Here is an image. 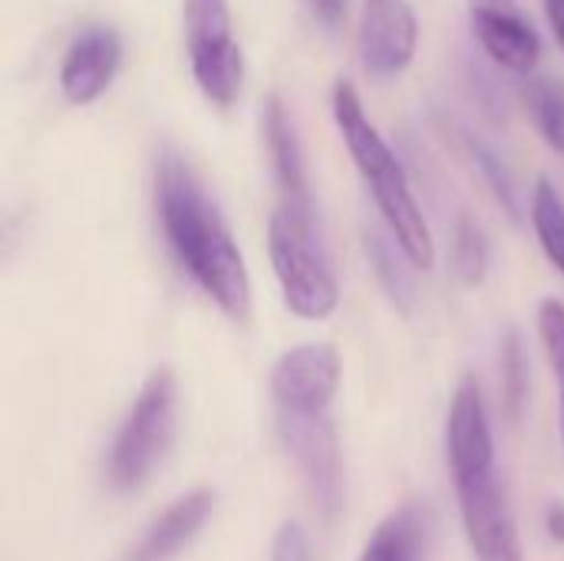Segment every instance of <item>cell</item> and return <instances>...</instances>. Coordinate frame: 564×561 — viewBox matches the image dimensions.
Masks as SVG:
<instances>
[{
    "instance_id": "24",
    "label": "cell",
    "mask_w": 564,
    "mask_h": 561,
    "mask_svg": "<svg viewBox=\"0 0 564 561\" xmlns=\"http://www.w3.org/2000/svg\"><path fill=\"white\" fill-rule=\"evenodd\" d=\"M307 3H311V13H314L327 30L344 26V20H347V0H307Z\"/></svg>"
},
{
    "instance_id": "7",
    "label": "cell",
    "mask_w": 564,
    "mask_h": 561,
    "mask_svg": "<svg viewBox=\"0 0 564 561\" xmlns=\"http://www.w3.org/2000/svg\"><path fill=\"white\" fill-rule=\"evenodd\" d=\"M340 354L330 344L291 347L271 370V397L278 410L327 413L340 387Z\"/></svg>"
},
{
    "instance_id": "1",
    "label": "cell",
    "mask_w": 564,
    "mask_h": 561,
    "mask_svg": "<svg viewBox=\"0 0 564 561\" xmlns=\"http://www.w3.org/2000/svg\"><path fill=\"white\" fill-rule=\"evenodd\" d=\"M155 215L172 255L202 294H208L235 324H248L251 278L245 255L198 172L172 145L155 159Z\"/></svg>"
},
{
    "instance_id": "6",
    "label": "cell",
    "mask_w": 564,
    "mask_h": 561,
    "mask_svg": "<svg viewBox=\"0 0 564 561\" xmlns=\"http://www.w3.org/2000/svg\"><path fill=\"white\" fill-rule=\"evenodd\" d=\"M278 433L288 456L297 463L301 479L307 483L314 509L330 522L344 506V460L334 423L327 420V413L314 417L278 410Z\"/></svg>"
},
{
    "instance_id": "16",
    "label": "cell",
    "mask_w": 564,
    "mask_h": 561,
    "mask_svg": "<svg viewBox=\"0 0 564 561\" xmlns=\"http://www.w3.org/2000/svg\"><path fill=\"white\" fill-rule=\"evenodd\" d=\"M522 109L542 142L564 155V83L555 76H529L519 89Z\"/></svg>"
},
{
    "instance_id": "5",
    "label": "cell",
    "mask_w": 564,
    "mask_h": 561,
    "mask_svg": "<svg viewBox=\"0 0 564 561\" xmlns=\"http://www.w3.org/2000/svg\"><path fill=\"white\" fill-rule=\"evenodd\" d=\"M185 43L192 76L208 103L231 109L245 86V53L231 36L228 0H185Z\"/></svg>"
},
{
    "instance_id": "3",
    "label": "cell",
    "mask_w": 564,
    "mask_h": 561,
    "mask_svg": "<svg viewBox=\"0 0 564 561\" xmlns=\"http://www.w3.org/2000/svg\"><path fill=\"white\" fill-rule=\"evenodd\" d=\"M268 255L284 304L304 321H327L340 308V284L314 225V205L284 198L268 222Z\"/></svg>"
},
{
    "instance_id": "21",
    "label": "cell",
    "mask_w": 564,
    "mask_h": 561,
    "mask_svg": "<svg viewBox=\"0 0 564 561\" xmlns=\"http://www.w3.org/2000/svg\"><path fill=\"white\" fill-rule=\"evenodd\" d=\"M539 337L558 380V423H562L564 446V304L558 298H545L539 304Z\"/></svg>"
},
{
    "instance_id": "8",
    "label": "cell",
    "mask_w": 564,
    "mask_h": 561,
    "mask_svg": "<svg viewBox=\"0 0 564 561\" xmlns=\"http://www.w3.org/2000/svg\"><path fill=\"white\" fill-rule=\"evenodd\" d=\"M463 526L479 561H522V542L506 486L496 473L456 486Z\"/></svg>"
},
{
    "instance_id": "13",
    "label": "cell",
    "mask_w": 564,
    "mask_h": 561,
    "mask_svg": "<svg viewBox=\"0 0 564 561\" xmlns=\"http://www.w3.org/2000/svg\"><path fill=\"white\" fill-rule=\"evenodd\" d=\"M215 509V493L212 489H195L182 499H175L139 539V546L129 552L126 561H169L175 559L212 519Z\"/></svg>"
},
{
    "instance_id": "17",
    "label": "cell",
    "mask_w": 564,
    "mask_h": 561,
    "mask_svg": "<svg viewBox=\"0 0 564 561\" xmlns=\"http://www.w3.org/2000/svg\"><path fill=\"white\" fill-rule=\"evenodd\" d=\"M423 559V526L416 509H400L390 516L367 542L360 561H420Z\"/></svg>"
},
{
    "instance_id": "14",
    "label": "cell",
    "mask_w": 564,
    "mask_h": 561,
    "mask_svg": "<svg viewBox=\"0 0 564 561\" xmlns=\"http://www.w3.org/2000/svg\"><path fill=\"white\" fill-rule=\"evenodd\" d=\"M261 129H264L271 169H274V179H278L284 198L311 202V192H307V169H304V149H301L294 119H291L284 99H281L278 93H271V96L264 99Z\"/></svg>"
},
{
    "instance_id": "12",
    "label": "cell",
    "mask_w": 564,
    "mask_h": 561,
    "mask_svg": "<svg viewBox=\"0 0 564 561\" xmlns=\"http://www.w3.org/2000/svg\"><path fill=\"white\" fill-rule=\"evenodd\" d=\"M122 66V40L112 26H86L69 43L59 66V89L66 103L89 106L116 79Z\"/></svg>"
},
{
    "instance_id": "22",
    "label": "cell",
    "mask_w": 564,
    "mask_h": 561,
    "mask_svg": "<svg viewBox=\"0 0 564 561\" xmlns=\"http://www.w3.org/2000/svg\"><path fill=\"white\" fill-rule=\"evenodd\" d=\"M466 149H469V155H473L476 169L482 172L486 185L492 188L496 202L506 208V215H509L512 222H522V208H519V192H516V182H512V175L506 172V165L496 159V152H492L489 145H482L479 139H473V136H466Z\"/></svg>"
},
{
    "instance_id": "11",
    "label": "cell",
    "mask_w": 564,
    "mask_h": 561,
    "mask_svg": "<svg viewBox=\"0 0 564 561\" xmlns=\"http://www.w3.org/2000/svg\"><path fill=\"white\" fill-rule=\"evenodd\" d=\"M473 33L506 69L529 76L542 56V36L512 0H469Z\"/></svg>"
},
{
    "instance_id": "2",
    "label": "cell",
    "mask_w": 564,
    "mask_h": 561,
    "mask_svg": "<svg viewBox=\"0 0 564 561\" xmlns=\"http://www.w3.org/2000/svg\"><path fill=\"white\" fill-rule=\"evenodd\" d=\"M330 106H334V122L347 142V152L373 192V202L383 215V225L393 231V238L400 241V248L406 251L413 268L430 271L436 265V241H433V231L423 218L420 202L413 198L403 162L397 159L390 142L380 136V129L367 119L364 99L350 79H337Z\"/></svg>"
},
{
    "instance_id": "4",
    "label": "cell",
    "mask_w": 564,
    "mask_h": 561,
    "mask_svg": "<svg viewBox=\"0 0 564 561\" xmlns=\"http://www.w3.org/2000/svg\"><path fill=\"white\" fill-rule=\"evenodd\" d=\"M178 384L169 367L145 377L129 417L122 420L109 450V483L119 493H135L162 466L175 436Z\"/></svg>"
},
{
    "instance_id": "9",
    "label": "cell",
    "mask_w": 564,
    "mask_h": 561,
    "mask_svg": "<svg viewBox=\"0 0 564 561\" xmlns=\"http://www.w3.org/2000/svg\"><path fill=\"white\" fill-rule=\"evenodd\" d=\"M446 456H449L453 486L496 473L489 413H486V400H482L476 377H463L453 393L449 420H446Z\"/></svg>"
},
{
    "instance_id": "20",
    "label": "cell",
    "mask_w": 564,
    "mask_h": 561,
    "mask_svg": "<svg viewBox=\"0 0 564 561\" xmlns=\"http://www.w3.org/2000/svg\"><path fill=\"white\" fill-rule=\"evenodd\" d=\"M529 400V357L516 331L502 341V410L509 420H519Z\"/></svg>"
},
{
    "instance_id": "10",
    "label": "cell",
    "mask_w": 564,
    "mask_h": 561,
    "mask_svg": "<svg viewBox=\"0 0 564 561\" xmlns=\"http://www.w3.org/2000/svg\"><path fill=\"white\" fill-rule=\"evenodd\" d=\"M416 46L420 20L406 0H367L360 23V63L370 76H400L410 69Z\"/></svg>"
},
{
    "instance_id": "25",
    "label": "cell",
    "mask_w": 564,
    "mask_h": 561,
    "mask_svg": "<svg viewBox=\"0 0 564 561\" xmlns=\"http://www.w3.org/2000/svg\"><path fill=\"white\" fill-rule=\"evenodd\" d=\"M545 526H549V536L564 546V506L562 503H552L549 506V513H545Z\"/></svg>"
},
{
    "instance_id": "18",
    "label": "cell",
    "mask_w": 564,
    "mask_h": 561,
    "mask_svg": "<svg viewBox=\"0 0 564 561\" xmlns=\"http://www.w3.org/2000/svg\"><path fill=\"white\" fill-rule=\"evenodd\" d=\"M529 218H532V228L545 258L552 261L558 274H564V198L552 185V179H539L532 192Z\"/></svg>"
},
{
    "instance_id": "15",
    "label": "cell",
    "mask_w": 564,
    "mask_h": 561,
    "mask_svg": "<svg viewBox=\"0 0 564 561\" xmlns=\"http://www.w3.org/2000/svg\"><path fill=\"white\" fill-rule=\"evenodd\" d=\"M364 251L373 265V274L380 281V288L387 291V298L393 301V308L410 317L413 304H416V288H413V261L406 258V251L400 248V241L393 238V231H380V228H364Z\"/></svg>"
},
{
    "instance_id": "19",
    "label": "cell",
    "mask_w": 564,
    "mask_h": 561,
    "mask_svg": "<svg viewBox=\"0 0 564 561\" xmlns=\"http://www.w3.org/2000/svg\"><path fill=\"white\" fill-rule=\"evenodd\" d=\"M449 265H453V274H456L466 288L482 284V278H486V271H489V245H486L482 228H479L473 218H459V222H456V228H453Z\"/></svg>"
},
{
    "instance_id": "23",
    "label": "cell",
    "mask_w": 564,
    "mask_h": 561,
    "mask_svg": "<svg viewBox=\"0 0 564 561\" xmlns=\"http://www.w3.org/2000/svg\"><path fill=\"white\" fill-rule=\"evenodd\" d=\"M271 561H314V549H311V536L304 532L301 522H284L274 532L271 542Z\"/></svg>"
},
{
    "instance_id": "26",
    "label": "cell",
    "mask_w": 564,
    "mask_h": 561,
    "mask_svg": "<svg viewBox=\"0 0 564 561\" xmlns=\"http://www.w3.org/2000/svg\"><path fill=\"white\" fill-rule=\"evenodd\" d=\"M545 13H549V23L555 30V40L564 50V0H545Z\"/></svg>"
}]
</instances>
